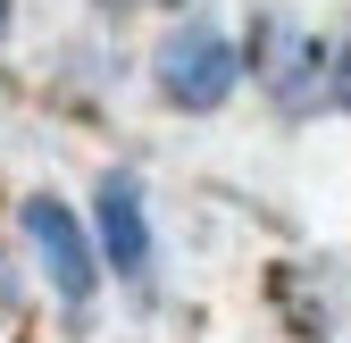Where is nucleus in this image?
I'll use <instances>...</instances> for the list:
<instances>
[{
  "label": "nucleus",
  "mask_w": 351,
  "mask_h": 343,
  "mask_svg": "<svg viewBox=\"0 0 351 343\" xmlns=\"http://www.w3.org/2000/svg\"><path fill=\"white\" fill-rule=\"evenodd\" d=\"M159 75H167V101H184V109H217V101L234 93L243 59H234V42H226V34L184 25V34L159 51Z\"/></svg>",
  "instance_id": "1"
},
{
  "label": "nucleus",
  "mask_w": 351,
  "mask_h": 343,
  "mask_svg": "<svg viewBox=\"0 0 351 343\" xmlns=\"http://www.w3.org/2000/svg\"><path fill=\"white\" fill-rule=\"evenodd\" d=\"M25 235H34V251H42V268H51L59 302H84V293H93V276H101V260H93V243H84L75 209L51 201V193H34V201H25Z\"/></svg>",
  "instance_id": "2"
},
{
  "label": "nucleus",
  "mask_w": 351,
  "mask_h": 343,
  "mask_svg": "<svg viewBox=\"0 0 351 343\" xmlns=\"http://www.w3.org/2000/svg\"><path fill=\"white\" fill-rule=\"evenodd\" d=\"M101 260L117 268V276H134L143 260H151V226H143V193H134V176H101Z\"/></svg>",
  "instance_id": "3"
},
{
  "label": "nucleus",
  "mask_w": 351,
  "mask_h": 343,
  "mask_svg": "<svg viewBox=\"0 0 351 343\" xmlns=\"http://www.w3.org/2000/svg\"><path fill=\"white\" fill-rule=\"evenodd\" d=\"M0 9H9V0H0Z\"/></svg>",
  "instance_id": "4"
}]
</instances>
